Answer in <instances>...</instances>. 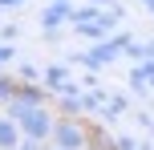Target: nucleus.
Instances as JSON below:
<instances>
[{
	"instance_id": "nucleus-3",
	"label": "nucleus",
	"mask_w": 154,
	"mask_h": 150,
	"mask_svg": "<svg viewBox=\"0 0 154 150\" xmlns=\"http://www.w3.org/2000/svg\"><path fill=\"white\" fill-rule=\"evenodd\" d=\"M53 126H57V114L49 110V106H32V110L20 118V130H24V138H37V142H49Z\"/></svg>"
},
{
	"instance_id": "nucleus-6",
	"label": "nucleus",
	"mask_w": 154,
	"mask_h": 150,
	"mask_svg": "<svg viewBox=\"0 0 154 150\" xmlns=\"http://www.w3.org/2000/svg\"><path fill=\"white\" fill-rule=\"evenodd\" d=\"M20 138H24L20 122H12L8 114H0V150H16V146H20Z\"/></svg>"
},
{
	"instance_id": "nucleus-11",
	"label": "nucleus",
	"mask_w": 154,
	"mask_h": 150,
	"mask_svg": "<svg viewBox=\"0 0 154 150\" xmlns=\"http://www.w3.org/2000/svg\"><path fill=\"white\" fill-rule=\"evenodd\" d=\"M16 81H41V69H37L32 61H24V65H20V77H16Z\"/></svg>"
},
{
	"instance_id": "nucleus-15",
	"label": "nucleus",
	"mask_w": 154,
	"mask_h": 150,
	"mask_svg": "<svg viewBox=\"0 0 154 150\" xmlns=\"http://www.w3.org/2000/svg\"><path fill=\"white\" fill-rule=\"evenodd\" d=\"M118 142V150H138V142H134V138H114Z\"/></svg>"
},
{
	"instance_id": "nucleus-1",
	"label": "nucleus",
	"mask_w": 154,
	"mask_h": 150,
	"mask_svg": "<svg viewBox=\"0 0 154 150\" xmlns=\"http://www.w3.org/2000/svg\"><path fill=\"white\" fill-rule=\"evenodd\" d=\"M89 126L93 122H85V118H61L57 114L49 146H57V150H89Z\"/></svg>"
},
{
	"instance_id": "nucleus-5",
	"label": "nucleus",
	"mask_w": 154,
	"mask_h": 150,
	"mask_svg": "<svg viewBox=\"0 0 154 150\" xmlns=\"http://www.w3.org/2000/svg\"><path fill=\"white\" fill-rule=\"evenodd\" d=\"M41 85H45L49 93H69V89H77V85H69V69H65V65L41 69Z\"/></svg>"
},
{
	"instance_id": "nucleus-2",
	"label": "nucleus",
	"mask_w": 154,
	"mask_h": 150,
	"mask_svg": "<svg viewBox=\"0 0 154 150\" xmlns=\"http://www.w3.org/2000/svg\"><path fill=\"white\" fill-rule=\"evenodd\" d=\"M118 20H122V12H118V8H106L101 16H93V20H81V24H69V29L77 32V37H85V41H106V37H114Z\"/></svg>"
},
{
	"instance_id": "nucleus-19",
	"label": "nucleus",
	"mask_w": 154,
	"mask_h": 150,
	"mask_svg": "<svg viewBox=\"0 0 154 150\" xmlns=\"http://www.w3.org/2000/svg\"><path fill=\"white\" fill-rule=\"evenodd\" d=\"M61 4H73V0H61Z\"/></svg>"
},
{
	"instance_id": "nucleus-17",
	"label": "nucleus",
	"mask_w": 154,
	"mask_h": 150,
	"mask_svg": "<svg viewBox=\"0 0 154 150\" xmlns=\"http://www.w3.org/2000/svg\"><path fill=\"white\" fill-rule=\"evenodd\" d=\"M142 4H146V12H150V16H154V0H142Z\"/></svg>"
},
{
	"instance_id": "nucleus-7",
	"label": "nucleus",
	"mask_w": 154,
	"mask_h": 150,
	"mask_svg": "<svg viewBox=\"0 0 154 150\" xmlns=\"http://www.w3.org/2000/svg\"><path fill=\"white\" fill-rule=\"evenodd\" d=\"M57 114H61V118H81V114H85V106H81V89L57 93Z\"/></svg>"
},
{
	"instance_id": "nucleus-12",
	"label": "nucleus",
	"mask_w": 154,
	"mask_h": 150,
	"mask_svg": "<svg viewBox=\"0 0 154 150\" xmlns=\"http://www.w3.org/2000/svg\"><path fill=\"white\" fill-rule=\"evenodd\" d=\"M0 37H4V41H16V37H20V24H4V29H0Z\"/></svg>"
},
{
	"instance_id": "nucleus-20",
	"label": "nucleus",
	"mask_w": 154,
	"mask_h": 150,
	"mask_svg": "<svg viewBox=\"0 0 154 150\" xmlns=\"http://www.w3.org/2000/svg\"><path fill=\"white\" fill-rule=\"evenodd\" d=\"M45 150H57V146H45Z\"/></svg>"
},
{
	"instance_id": "nucleus-9",
	"label": "nucleus",
	"mask_w": 154,
	"mask_h": 150,
	"mask_svg": "<svg viewBox=\"0 0 154 150\" xmlns=\"http://www.w3.org/2000/svg\"><path fill=\"white\" fill-rule=\"evenodd\" d=\"M122 114H126V97L122 93H109V102H106V110H101V118H122Z\"/></svg>"
},
{
	"instance_id": "nucleus-18",
	"label": "nucleus",
	"mask_w": 154,
	"mask_h": 150,
	"mask_svg": "<svg viewBox=\"0 0 154 150\" xmlns=\"http://www.w3.org/2000/svg\"><path fill=\"white\" fill-rule=\"evenodd\" d=\"M146 57H154V41H150V45H146Z\"/></svg>"
},
{
	"instance_id": "nucleus-4",
	"label": "nucleus",
	"mask_w": 154,
	"mask_h": 150,
	"mask_svg": "<svg viewBox=\"0 0 154 150\" xmlns=\"http://www.w3.org/2000/svg\"><path fill=\"white\" fill-rule=\"evenodd\" d=\"M69 20H73V4H61V0H49L41 12V29H65Z\"/></svg>"
},
{
	"instance_id": "nucleus-13",
	"label": "nucleus",
	"mask_w": 154,
	"mask_h": 150,
	"mask_svg": "<svg viewBox=\"0 0 154 150\" xmlns=\"http://www.w3.org/2000/svg\"><path fill=\"white\" fill-rule=\"evenodd\" d=\"M16 150H45V142H37V138H20Z\"/></svg>"
},
{
	"instance_id": "nucleus-14",
	"label": "nucleus",
	"mask_w": 154,
	"mask_h": 150,
	"mask_svg": "<svg viewBox=\"0 0 154 150\" xmlns=\"http://www.w3.org/2000/svg\"><path fill=\"white\" fill-rule=\"evenodd\" d=\"M12 57H16V53H12V45H0V65H8Z\"/></svg>"
},
{
	"instance_id": "nucleus-8",
	"label": "nucleus",
	"mask_w": 154,
	"mask_h": 150,
	"mask_svg": "<svg viewBox=\"0 0 154 150\" xmlns=\"http://www.w3.org/2000/svg\"><path fill=\"white\" fill-rule=\"evenodd\" d=\"M106 102H109V93H106V89H97V85H93V89H81V106H85V110L101 114V110H106Z\"/></svg>"
},
{
	"instance_id": "nucleus-16",
	"label": "nucleus",
	"mask_w": 154,
	"mask_h": 150,
	"mask_svg": "<svg viewBox=\"0 0 154 150\" xmlns=\"http://www.w3.org/2000/svg\"><path fill=\"white\" fill-rule=\"evenodd\" d=\"M89 4H97V8H118V0H89Z\"/></svg>"
},
{
	"instance_id": "nucleus-10",
	"label": "nucleus",
	"mask_w": 154,
	"mask_h": 150,
	"mask_svg": "<svg viewBox=\"0 0 154 150\" xmlns=\"http://www.w3.org/2000/svg\"><path fill=\"white\" fill-rule=\"evenodd\" d=\"M16 93V77H8V73H0V106H8V97Z\"/></svg>"
}]
</instances>
